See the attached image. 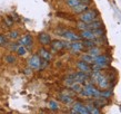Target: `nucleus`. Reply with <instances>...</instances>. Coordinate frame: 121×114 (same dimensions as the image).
I'll return each mask as SVG.
<instances>
[{"label":"nucleus","mask_w":121,"mask_h":114,"mask_svg":"<svg viewBox=\"0 0 121 114\" xmlns=\"http://www.w3.org/2000/svg\"><path fill=\"white\" fill-rule=\"evenodd\" d=\"M4 21L7 22V26H11L12 25V20L9 17H4Z\"/></svg>","instance_id":"cd10ccee"},{"label":"nucleus","mask_w":121,"mask_h":114,"mask_svg":"<svg viewBox=\"0 0 121 114\" xmlns=\"http://www.w3.org/2000/svg\"><path fill=\"white\" fill-rule=\"evenodd\" d=\"M81 58H82V60H84V62L89 63V64H93V63H95V56L90 55V54H86V55H82V56H81Z\"/></svg>","instance_id":"6ab92c4d"},{"label":"nucleus","mask_w":121,"mask_h":114,"mask_svg":"<svg viewBox=\"0 0 121 114\" xmlns=\"http://www.w3.org/2000/svg\"><path fill=\"white\" fill-rule=\"evenodd\" d=\"M97 18H98V11L92 10V9L91 10H86L84 12L80 14V17H79L80 21H83L86 24H90V22L95 21V20H97Z\"/></svg>","instance_id":"f257e3e1"},{"label":"nucleus","mask_w":121,"mask_h":114,"mask_svg":"<svg viewBox=\"0 0 121 114\" xmlns=\"http://www.w3.org/2000/svg\"><path fill=\"white\" fill-rule=\"evenodd\" d=\"M72 78L74 79V82H78V83H86V82L89 79V75L88 73H83V72H77V73H73L71 74Z\"/></svg>","instance_id":"20e7f679"},{"label":"nucleus","mask_w":121,"mask_h":114,"mask_svg":"<svg viewBox=\"0 0 121 114\" xmlns=\"http://www.w3.org/2000/svg\"><path fill=\"white\" fill-rule=\"evenodd\" d=\"M81 38H83V39H91V40H95V38H98L97 35L95 34L93 30H83V31H81V35H80Z\"/></svg>","instance_id":"9b49d317"},{"label":"nucleus","mask_w":121,"mask_h":114,"mask_svg":"<svg viewBox=\"0 0 121 114\" xmlns=\"http://www.w3.org/2000/svg\"><path fill=\"white\" fill-rule=\"evenodd\" d=\"M72 10H73L74 14L80 15V14L84 12L86 10H88V6H87V5H84V4H79V5H77L76 7L72 8Z\"/></svg>","instance_id":"ddd939ff"},{"label":"nucleus","mask_w":121,"mask_h":114,"mask_svg":"<svg viewBox=\"0 0 121 114\" xmlns=\"http://www.w3.org/2000/svg\"><path fill=\"white\" fill-rule=\"evenodd\" d=\"M66 2H67V5H68L69 7H71V8H73V7H76L77 5L81 4L80 0H67Z\"/></svg>","instance_id":"b1692460"},{"label":"nucleus","mask_w":121,"mask_h":114,"mask_svg":"<svg viewBox=\"0 0 121 114\" xmlns=\"http://www.w3.org/2000/svg\"><path fill=\"white\" fill-rule=\"evenodd\" d=\"M8 37H9L10 39H17V38H19V33L18 31H16V30L10 31V33L8 34Z\"/></svg>","instance_id":"a878e982"},{"label":"nucleus","mask_w":121,"mask_h":114,"mask_svg":"<svg viewBox=\"0 0 121 114\" xmlns=\"http://www.w3.org/2000/svg\"><path fill=\"white\" fill-rule=\"evenodd\" d=\"M28 65L30 68L32 69H40L41 66V58L39 55H33L32 57H30L28 60Z\"/></svg>","instance_id":"7ed1b4c3"},{"label":"nucleus","mask_w":121,"mask_h":114,"mask_svg":"<svg viewBox=\"0 0 121 114\" xmlns=\"http://www.w3.org/2000/svg\"><path fill=\"white\" fill-rule=\"evenodd\" d=\"M38 39H39V41H40V44L43 45V46L50 45V43H51V38H50V36L46 33H41L40 35H39V37H38Z\"/></svg>","instance_id":"f8f14e48"},{"label":"nucleus","mask_w":121,"mask_h":114,"mask_svg":"<svg viewBox=\"0 0 121 114\" xmlns=\"http://www.w3.org/2000/svg\"><path fill=\"white\" fill-rule=\"evenodd\" d=\"M80 1H81V4H84V5H87V6L92 2V0H80Z\"/></svg>","instance_id":"c85d7f7f"},{"label":"nucleus","mask_w":121,"mask_h":114,"mask_svg":"<svg viewBox=\"0 0 121 114\" xmlns=\"http://www.w3.org/2000/svg\"><path fill=\"white\" fill-rule=\"evenodd\" d=\"M69 48H71V50H72L73 53H79V52H82V50H83L84 46H83V44H82L81 41L74 40V41H72V43L70 44Z\"/></svg>","instance_id":"9d476101"},{"label":"nucleus","mask_w":121,"mask_h":114,"mask_svg":"<svg viewBox=\"0 0 121 114\" xmlns=\"http://www.w3.org/2000/svg\"><path fill=\"white\" fill-rule=\"evenodd\" d=\"M70 88H71V91L74 93H80L81 91H82V85H81V83H78V82H73L72 84L70 85Z\"/></svg>","instance_id":"dca6fc26"},{"label":"nucleus","mask_w":121,"mask_h":114,"mask_svg":"<svg viewBox=\"0 0 121 114\" xmlns=\"http://www.w3.org/2000/svg\"><path fill=\"white\" fill-rule=\"evenodd\" d=\"M89 26V29L90 30H95V29H99V28H102L103 27V24L100 20H95V21L90 22V24H88Z\"/></svg>","instance_id":"2eb2a0df"},{"label":"nucleus","mask_w":121,"mask_h":114,"mask_svg":"<svg viewBox=\"0 0 121 114\" xmlns=\"http://www.w3.org/2000/svg\"><path fill=\"white\" fill-rule=\"evenodd\" d=\"M59 99H60L61 102H63L65 104H71L73 102V99H72L70 95H68V94H62V95H60L59 96Z\"/></svg>","instance_id":"f3484780"},{"label":"nucleus","mask_w":121,"mask_h":114,"mask_svg":"<svg viewBox=\"0 0 121 114\" xmlns=\"http://www.w3.org/2000/svg\"><path fill=\"white\" fill-rule=\"evenodd\" d=\"M77 68L80 72H83V73H90L91 70V66L89 65V63L84 62V60H80V62L77 63Z\"/></svg>","instance_id":"1a4fd4ad"},{"label":"nucleus","mask_w":121,"mask_h":114,"mask_svg":"<svg viewBox=\"0 0 121 114\" xmlns=\"http://www.w3.org/2000/svg\"><path fill=\"white\" fill-rule=\"evenodd\" d=\"M88 54H90V55H92V56H98V55H100L101 54V49L100 48H98L97 46H93V47H90L88 49Z\"/></svg>","instance_id":"a211bd4d"},{"label":"nucleus","mask_w":121,"mask_h":114,"mask_svg":"<svg viewBox=\"0 0 121 114\" xmlns=\"http://www.w3.org/2000/svg\"><path fill=\"white\" fill-rule=\"evenodd\" d=\"M19 45L25 46L26 48L30 49L31 46H32V37L30 36V35H26V36L21 37V38H20V40H19Z\"/></svg>","instance_id":"0eeeda50"},{"label":"nucleus","mask_w":121,"mask_h":114,"mask_svg":"<svg viewBox=\"0 0 121 114\" xmlns=\"http://www.w3.org/2000/svg\"><path fill=\"white\" fill-rule=\"evenodd\" d=\"M39 56L42 59H44V60H48V62L51 59V54L48 52L47 49H44V48H41L40 50H39Z\"/></svg>","instance_id":"4468645a"},{"label":"nucleus","mask_w":121,"mask_h":114,"mask_svg":"<svg viewBox=\"0 0 121 114\" xmlns=\"http://www.w3.org/2000/svg\"><path fill=\"white\" fill-rule=\"evenodd\" d=\"M4 45H7V38L0 35V46H4Z\"/></svg>","instance_id":"bb28decb"},{"label":"nucleus","mask_w":121,"mask_h":114,"mask_svg":"<svg viewBox=\"0 0 121 114\" xmlns=\"http://www.w3.org/2000/svg\"><path fill=\"white\" fill-rule=\"evenodd\" d=\"M48 106H49V109H50V110H52V111L59 110V104H58V102H56V101H53V99L49 101V103H48Z\"/></svg>","instance_id":"aec40b11"},{"label":"nucleus","mask_w":121,"mask_h":114,"mask_svg":"<svg viewBox=\"0 0 121 114\" xmlns=\"http://www.w3.org/2000/svg\"><path fill=\"white\" fill-rule=\"evenodd\" d=\"M109 63H110V57H108L106 55H98L95 57V64H98L101 68H104L109 65Z\"/></svg>","instance_id":"f03ea898"},{"label":"nucleus","mask_w":121,"mask_h":114,"mask_svg":"<svg viewBox=\"0 0 121 114\" xmlns=\"http://www.w3.org/2000/svg\"><path fill=\"white\" fill-rule=\"evenodd\" d=\"M86 106H87V109H88L89 113H97V114L101 113V111L99 110V107L93 106V105H86Z\"/></svg>","instance_id":"4be33fe9"},{"label":"nucleus","mask_w":121,"mask_h":114,"mask_svg":"<svg viewBox=\"0 0 121 114\" xmlns=\"http://www.w3.org/2000/svg\"><path fill=\"white\" fill-rule=\"evenodd\" d=\"M16 52H17V54H18L19 56H23L27 53V48L25 47V46L19 45L18 47H17V49H16Z\"/></svg>","instance_id":"412c9836"},{"label":"nucleus","mask_w":121,"mask_h":114,"mask_svg":"<svg viewBox=\"0 0 121 114\" xmlns=\"http://www.w3.org/2000/svg\"><path fill=\"white\" fill-rule=\"evenodd\" d=\"M62 36L66 38L67 40H71V41H74V40H80L81 37L79 35H77L76 33L73 31H70V30H66L62 33Z\"/></svg>","instance_id":"6e6552de"},{"label":"nucleus","mask_w":121,"mask_h":114,"mask_svg":"<svg viewBox=\"0 0 121 114\" xmlns=\"http://www.w3.org/2000/svg\"><path fill=\"white\" fill-rule=\"evenodd\" d=\"M4 60L7 63H9V64H13L16 62V57L13 55H7L4 57Z\"/></svg>","instance_id":"393cba45"},{"label":"nucleus","mask_w":121,"mask_h":114,"mask_svg":"<svg viewBox=\"0 0 121 114\" xmlns=\"http://www.w3.org/2000/svg\"><path fill=\"white\" fill-rule=\"evenodd\" d=\"M71 113H81V114H89V111L87 106L84 104L80 103V102H76L72 106Z\"/></svg>","instance_id":"39448f33"},{"label":"nucleus","mask_w":121,"mask_h":114,"mask_svg":"<svg viewBox=\"0 0 121 114\" xmlns=\"http://www.w3.org/2000/svg\"><path fill=\"white\" fill-rule=\"evenodd\" d=\"M51 47L53 50L56 52H59V50H62L63 48H69L70 44L69 43H66V41H61V40H53L50 43Z\"/></svg>","instance_id":"423d86ee"},{"label":"nucleus","mask_w":121,"mask_h":114,"mask_svg":"<svg viewBox=\"0 0 121 114\" xmlns=\"http://www.w3.org/2000/svg\"><path fill=\"white\" fill-rule=\"evenodd\" d=\"M77 28L79 30H81V31H83V30H88L89 26H88V24H86V22H83V21H80V22H78Z\"/></svg>","instance_id":"5701e85b"}]
</instances>
